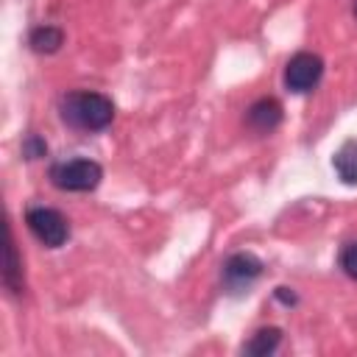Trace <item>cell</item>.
<instances>
[{
  "label": "cell",
  "instance_id": "obj_1",
  "mask_svg": "<svg viewBox=\"0 0 357 357\" xmlns=\"http://www.w3.org/2000/svg\"><path fill=\"white\" fill-rule=\"evenodd\" d=\"M59 114L78 131H103L114 120V103L100 92L73 89L59 100Z\"/></svg>",
  "mask_w": 357,
  "mask_h": 357
},
{
  "label": "cell",
  "instance_id": "obj_2",
  "mask_svg": "<svg viewBox=\"0 0 357 357\" xmlns=\"http://www.w3.org/2000/svg\"><path fill=\"white\" fill-rule=\"evenodd\" d=\"M103 167L92 159H64L50 167V181L64 192H89L100 184Z\"/></svg>",
  "mask_w": 357,
  "mask_h": 357
},
{
  "label": "cell",
  "instance_id": "obj_3",
  "mask_svg": "<svg viewBox=\"0 0 357 357\" xmlns=\"http://www.w3.org/2000/svg\"><path fill=\"white\" fill-rule=\"evenodd\" d=\"M25 223H28L31 234L47 248H61L67 243V237H70L67 218L53 206H31L25 212Z\"/></svg>",
  "mask_w": 357,
  "mask_h": 357
},
{
  "label": "cell",
  "instance_id": "obj_4",
  "mask_svg": "<svg viewBox=\"0 0 357 357\" xmlns=\"http://www.w3.org/2000/svg\"><path fill=\"white\" fill-rule=\"evenodd\" d=\"M321 75H324V61H321V56L301 50V53L290 56V61H287V67H284V86H287L290 92H296V95H304V92H310V89L318 86Z\"/></svg>",
  "mask_w": 357,
  "mask_h": 357
},
{
  "label": "cell",
  "instance_id": "obj_5",
  "mask_svg": "<svg viewBox=\"0 0 357 357\" xmlns=\"http://www.w3.org/2000/svg\"><path fill=\"white\" fill-rule=\"evenodd\" d=\"M259 273H262V262H259V257H254L248 251H237L223 262V284L229 293L248 290Z\"/></svg>",
  "mask_w": 357,
  "mask_h": 357
},
{
  "label": "cell",
  "instance_id": "obj_6",
  "mask_svg": "<svg viewBox=\"0 0 357 357\" xmlns=\"http://www.w3.org/2000/svg\"><path fill=\"white\" fill-rule=\"evenodd\" d=\"M248 126L257 131V134H271L279 123H282V106L279 100L273 98H259L248 106V114H245Z\"/></svg>",
  "mask_w": 357,
  "mask_h": 357
},
{
  "label": "cell",
  "instance_id": "obj_7",
  "mask_svg": "<svg viewBox=\"0 0 357 357\" xmlns=\"http://www.w3.org/2000/svg\"><path fill=\"white\" fill-rule=\"evenodd\" d=\"M282 343V329L276 326H262L251 335L248 343H243V354H257V357H265V354H273Z\"/></svg>",
  "mask_w": 357,
  "mask_h": 357
},
{
  "label": "cell",
  "instance_id": "obj_8",
  "mask_svg": "<svg viewBox=\"0 0 357 357\" xmlns=\"http://www.w3.org/2000/svg\"><path fill=\"white\" fill-rule=\"evenodd\" d=\"M335 173L343 184H357V139H349L340 145V151L332 159Z\"/></svg>",
  "mask_w": 357,
  "mask_h": 357
},
{
  "label": "cell",
  "instance_id": "obj_9",
  "mask_svg": "<svg viewBox=\"0 0 357 357\" xmlns=\"http://www.w3.org/2000/svg\"><path fill=\"white\" fill-rule=\"evenodd\" d=\"M28 42H31V47L36 53H56L61 47V42H64V33L59 28H53V25H39V28L31 31Z\"/></svg>",
  "mask_w": 357,
  "mask_h": 357
},
{
  "label": "cell",
  "instance_id": "obj_10",
  "mask_svg": "<svg viewBox=\"0 0 357 357\" xmlns=\"http://www.w3.org/2000/svg\"><path fill=\"white\" fill-rule=\"evenodd\" d=\"M22 268H20V259H17V248H14V237L8 231V243H6V271H3V282L11 293H20L22 290Z\"/></svg>",
  "mask_w": 357,
  "mask_h": 357
},
{
  "label": "cell",
  "instance_id": "obj_11",
  "mask_svg": "<svg viewBox=\"0 0 357 357\" xmlns=\"http://www.w3.org/2000/svg\"><path fill=\"white\" fill-rule=\"evenodd\" d=\"M340 268H343L351 279H357V243L343 245V251H340Z\"/></svg>",
  "mask_w": 357,
  "mask_h": 357
},
{
  "label": "cell",
  "instance_id": "obj_12",
  "mask_svg": "<svg viewBox=\"0 0 357 357\" xmlns=\"http://www.w3.org/2000/svg\"><path fill=\"white\" fill-rule=\"evenodd\" d=\"M45 151H47L45 139H39L36 134H28V137H25V142H22V153H25L28 159H39V156H45Z\"/></svg>",
  "mask_w": 357,
  "mask_h": 357
},
{
  "label": "cell",
  "instance_id": "obj_13",
  "mask_svg": "<svg viewBox=\"0 0 357 357\" xmlns=\"http://www.w3.org/2000/svg\"><path fill=\"white\" fill-rule=\"evenodd\" d=\"M354 14H357V3H354Z\"/></svg>",
  "mask_w": 357,
  "mask_h": 357
}]
</instances>
